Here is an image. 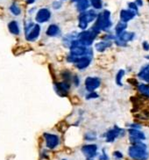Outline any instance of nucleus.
Masks as SVG:
<instances>
[{"label": "nucleus", "mask_w": 149, "mask_h": 160, "mask_svg": "<svg viewBox=\"0 0 149 160\" xmlns=\"http://www.w3.org/2000/svg\"><path fill=\"white\" fill-rule=\"evenodd\" d=\"M139 78L145 81L149 85V64L147 66H144L138 74Z\"/></svg>", "instance_id": "nucleus-17"}, {"label": "nucleus", "mask_w": 149, "mask_h": 160, "mask_svg": "<svg viewBox=\"0 0 149 160\" xmlns=\"http://www.w3.org/2000/svg\"><path fill=\"white\" fill-rule=\"evenodd\" d=\"M112 46V42H109V41H102L100 42H98L96 44V49L98 50V52H103L104 50H106L108 48H110Z\"/></svg>", "instance_id": "nucleus-19"}, {"label": "nucleus", "mask_w": 149, "mask_h": 160, "mask_svg": "<svg viewBox=\"0 0 149 160\" xmlns=\"http://www.w3.org/2000/svg\"><path fill=\"white\" fill-rule=\"evenodd\" d=\"M62 160H67V159H62Z\"/></svg>", "instance_id": "nucleus-38"}, {"label": "nucleus", "mask_w": 149, "mask_h": 160, "mask_svg": "<svg viewBox=\"0 0 149 160\" xmlns=\"http://www.w3.org/2000/svg\"><path fill=\"white\" fill-rule=\"evenodd\" d=\"M10 11L14 15H19L21 13V10H20V8L16 4H12V5L10 6Z\"/></svg>", "instance_id": "nucleus-25"}, {"label": "nucleus", "mask_w": 149, "mask_h": 160, "mask_svg": "<svg viewBox=\"0 0 149 160\" xmlns=\"http://www.w3.org/2000/svg\"><path fill=\"white\" fill-rule=\"evenodd\" d=\"M44 138H45V141H46V145L50 150L55 149L60 143V138L57 135L45 133L44 134Z\"/></svg>", "instance_id": "nucleus-10"}, {"label": "nucleus", "mask_w": 149, "mask_h": 160, "mask_svg": "<svg viewBox=\"0 0 149 160\" xmlns=\"http://www.w3.org/2000/svg\"><path fill=\"white\" fill-rule=\"evenodd\" d=\"M25 33L26 37L29 42L35 41L40 33H41V27L38 24H34L32 21H29L25 25Z\"/></svg>", "instance_id": "nucleus-5"}, {"label": "nucleus", "mask_w": 149, "mask_h": 160, "mask_svg": "<svg viewBox=\"0 0 149 160\" xmlns=\"http://www.w3.org/2000/svg\"><path fill=\"white\" fill-rule=\"evenodd\" d=\"M128 134H129V139H130L132 143L142 142L146 139V136H145L144 133L139 130V129H136V128L128 129Z\"/></svg>", "instance_id": "nucleus-13"}, {"label": "nucleus", "mask_w": 149, "mask_h": 160, "mask_svg": "<svg viewBox=\"0 0 149 160\" xmlns=\"http://www.w3.org/2000/svg\"><path fill=\"white\" fill-rule=\"evenodd\" d=\"M135 4L138 6H142L143 5V1L142 0H135Z\"/></svg>", "instance_id": "nucleus-35"}, {"label": "nucleus", "mask_w": 149, "mask_h": 160, "mask_svg": "<svg viewBox=\"0 0 149 160\" xmlns=\"http://www.w3.org/2000/svg\"><path fill=\"white\" fill-rule=\"evenodd\" d=\"M89 5H90V2L89 0H78L75 3L76 9L79 12H84L85 11H87L89 7Z\"/></svg>", "instance_id": "nucleus-16"}, {"label": "nucleus", "mask_w": 149, "mask_h": 160, "mask_svg": "<svg viewBox=\"0 0 149 160\" xmlns=\"http://www.w3.org/2000/svg\"><path fill=\"white\" fill-rule=\"evenodd\" d=\"M61 2H60V1H55V2H54L53 3V7H54V9H60L61 7Z\"/></svg>", "instance_id": "nucleus-31"}, {"label": "nucleus", "mask_w": 149, "mask_h": 160, "mask_svg": "<svg viewBox=\"0 0 149 160\" xmlns=\"http://www.w3.org/2000/svg\"><path fill=\"white\" fill-rule=\"evenodd\" d=\"M113 158L116 160H121L123 158V154L120 151H116L113 152Z\"/></svg>", "instance_id": "nucleus-28"}, {"label": "nucleus", "mask_w": 149, "mask_h": 160, "mask_svg": "<svg viewBox=\"0 0 149 160\" xmlns=\"http://www.w3.org/2000/svg\"><path fill=\"white\" fill-rule=\"evenodd\" d=\"M125 130L121 128H118V126H114L113 128H111L110 130H108L105 134V141L107 142H112L116 140L117 138L118 137H123L125 136Z\"/></svg>", "instance_id": "nucleus-8"}, {"label": "nucleus", "mask_w": 149, "mask_h": 160, "mask_svg": "<svg viewBox=\"0 0 149 160\" xmlns=\"http://www.w3.org/2000/svg\"><path fill=\"white\" fill-rule=\"evenodd\" d=\"M124 75H125V71H124V70H120V71H118V74H117L116 83H117V85H118V86H122V85H123V83H122V78H123Z\"/></svg>", "instance_id": "nucleus-23"}, {"label": "nucleus", "mask_w": 149, "mask_h": 160, "mask_svg": "<svg viewBox=\"0 0 149 160\" xmlns=\"http://www.w3.org/2000/svg\"><path fill=\"white\" fill-rule=\"evenodd\" d=\"M98 97V94H97V92H89L88 95L86 96V99H97Z\"/></svg>", "instance_id": "nucleus-29"}, {"label": "nucleus", "mask_w": 149, "mask_h": 160, "mask_svg": "<svg viewBox=\"0 0 149 160\" xmlns=\"http://www.w3.org/2000/svg\"><path fill=\"white\" fill-rule=\"evenodd\" d=\"M67 61L71 63H74V66L78 70H84L88 68L89 65L92 61V57L91 56H85L82 57H75L70 55L67 57Z\"/></svg>", "instance_id": "nucleus-6"}, {"label": "nucleus", "mask_w": 149, "mask_h": 160, "mask_svg": "<svg viewBox=\"0 0 149 160\" xmlns=\"http://www.w3.org/2000/svg\"><path fill=\"white\" fill-rule=\"evenodd\" d=\"M8 28H9L10 32L12 33H13L15 35H17V34H19V25L18 23L16 22V21H11L8 25Z\"/></svg>", "instance_id": "nucleus-22"}, {"label": "nucleus", "mask_w": 149, "mask_h": 160, "mask_svg": "<svg viewBox=\"0 0 149 160\" xmlns=\"http://www.w3.org/2000/svg\"><path fill=\"white\" fill-rule=\"evenodd\" d=\"M34 1H35V0H26L27 4H29V5H31V4H33V3H34Z\"/></svg>", "instance_id": "nucleus-36"}, {"label": "nucleus", "mask_w": 149, "mask_h": 160, "mask_svg": "<svg viewBox=\"0 0 149 160\" xmlns=\"http://www.w3.org/2000/svg\"><path fill=\"white\" fill-rule=\"evenodd\" d=\"M90 5H92L94 9L100 10L103 7V2L102 0H89Z\"/></svg>", "instance_id": "nucleus-24"}, {"label": "nucleus", "mask_w": 149, "mask_h": 160, "mask_svg": "<svg viewBox=\"0 0 149 160\" xmlns=\"http://www.w3.org/2000/svg\"><path fill=\"white\" fill-rule=\"evenodd\" d=\"M98 32H96L92 28H90L89 30H83L81 33H78L77 39L84 44V46L89 47L93 43L96 37L98 36Z\"/></svg>", "instance_id": "nucleus-7"}, {"label": "nucleus", "mask_w": 149, "mask_h": 160, "mask_svg": "<svg viewBox=\"0 0 149 160\" xmlns=\"http://www.w3.org/2000/svg\"><path fill=\"white\" fill-rule=\"evenodd\" d=\"M70 88H71L70 83L67 82V81H62L60 83L55 84V89L56 93L61 97H65L69 94Z\"/></svg>", "instance_id": "nucleus-11"}, {"label": "nucleus", "mask_w": 149, "mask_h": 160, "mask_svg": "<svg viewBox=\"0 0 149 160\" xmlns=\"http://www.w3.org/2000/svg\"><path fill=\"white\" fill-rule=\"evenodd\" d=\"M127 28V23L126 22H123V21H120L119 23H118V25L115 28V33H116V35H119L121 34L123 32H125V30Z\"/></svg>", "instance_id": "nucleus-21"}, {"label": "nucleus", "mask_w": 149, "mask_h": 160, "mask_svg": "<svg viewBox=\"0 0 149 160\" xmlns=\"http://www.w3.org/2000/svg\"><path fill=\"white\" fill-rule=\"evenodd\" d=\"M71 1H72V2H74V3H76V2H77L78 0H71Z\"/></svg>", "instance_id": "nucleus-37"}, {"label": "nucleus", "mask_w": 149, "mask_h": 160, "mask_svg": "<svg viewBox=\"0 0 149 160\" xmlns=\"http://www.w3.org/2000/svg\"><path fill=\"white\" fill-rule=\"evenodd\" d=\"M72 82L74 83L75 86H78L80 84V80H79V77L77 75L73 76V78H72Z\"/></svg>", "instance_id": "nucleus-30"}, {"label": "nucleus", "mask_w": 149, "mask_h": 160, "mask_svg": "<svg viewBox=\"0 0 149 160\" xmlns=\"http://www.w3.org/2000/svg\"><path fill=\"white\" fill-rule=\"evenodd\" d=\"M82 152L86 157L87 160L93 159L94 158L98 155V146L96 144H86L83 146Z\"/></svg>", "instance_id": "nucleus-12"}, {"label": "nucleus", "mask_w": 149, "mask_h": 160, "mask_svg": "<svg viewBox=\"0 0 149 160\" xmlns=\"http://www.w3.org/2000/svg\"><path fill=\"white\" fill-rule=\"evenodd\" d=\"M142 47H143V49L146 50V51H149V43L147 42H144L143 44H142Z\"/></svg>", "instance_id": "nucleus-33"}, {"label": "nucleus", "mask_w": 149, "mask_h": 160, "mask_svg": "<svg viewBox=\"0 0 149 160\" xmlns=\"http://www.w3.org/2000/svg\"><path fill=\"white\" fill-rule=\"evenodd\" d=\"M128 155L133 160H147L149 158L147 146L143 142L132 143L128 150Z\"/></svg>", "instance_id": "nucleus-1"}, {"label": "nucleus", "mask_w": 149, "mask_h": 160, "mask_svg": "<svg viewBox=\"0 0 149 160\" xmlns=\"http://www.w3.org/2000/svg\"><path fill=\"white\" fill-rule=\"evenodd\" d=\"M131 128H136V129H139L141 128L140 124H136V123H132V124H131L130 125Z\"/></svg>", "instance_id": "nucleus-34"}, {"label": "nucleus", "mask_w": 149, "mask_h": 160, "mask_svg": "<svg viewBox=\"0 0 149 160\" xmlns=\"http://www.w3.org/2000/svg\"><path fill=\"white\" fill-rule=\"evenodd\" d=\"M70 55L75 57H82L85 56H93V52L91 48L84 46L83 43L76 38L71 42L70 46Z\"/></svg>", "instance_id": "nucleus-3"}, {"label": "nucleus", "mask_w": 149, "mask_h": 160, "mask_svg": "<svg viewBox=\"0 0 149 160\" xmlns=\"http://www.w3.org/2000/svg\"><path fill=\"white\" fill-rule=\"evenodd\" d=\"M50 18H51L50 11L47 8H41L38 11L35 19L38 23H45V22L48 21Z\"/></svg>", "instance_id": "nucleus-14"}, {"label": "nucleus", "mask_w": 149, "mask_h": 160, "mask_svg": "<svg viewBox=\"0 0 149 160\" xmlns=\"http://www.w3.org/2000/svg\"><path fill=\"white\" fill-rule=\"evenodd\" d=\"M84 138L87 140V141H94L97 139V135L95 132H88L85 134L84 136Z\"/></svg>", "instance_id": "nucleus-26"}, {"label": "nucleus", "mask_w": 149, "mask_h": 160, "mask_svg": "<svg viewBox=\"0 0 149 160\" xmlns=\"http://www.w3.org/2000/svg\"><path fill=\"white\" fill-rule=\"evenodd\" d=\"M98 159H99V160H109V158H108L107 154L105 153V151H103V154H102V155L99 156Z\"/></svg>", "instance_id": "nucleus-32"}, {"label": "nucleus", "mask_w": 149, "mask_h": 160, "mask_svg": "<svg viewBox=\"0 0 149 160\" xmlns=\"http://www.w3.org/2000/svg\"><path fill=\"white\" fill-rule=\"evenodd\" d=\"M128 7H129V9L132 10V11H133V12H135L136 13L138 14V12H139V9H138V5H136L135 2H131L128 4Z\"/></svg>", "instance_id": "nucleus-27"}, {"label": "nucleus", "mask_w": 149, "mask_h": 160, "mask_svg": "<svg viewBox=\"0 0 149 160\" xmlns=\"http://www.w3.org/2000/svg\"><path fill=\"white\" fill-rule=\"evenodd\" d=\"M98 15L94 10H87L84 12H81L78 17V27L82 30H86L89 23L96 20Z\"/></svg>", "instance_id": "nucleus-4"}, {"label": "nucleus", "mask_w": 149, "mask_h": 160, "mask_svg": "<svg viewBox=\"0 0 149 160\" xmlns=\"http://www.w3.org/2000/svg\"><path fill=\"white\" fill-rule=\"evenodd\" d=\"M61 33V30H60V28L57 26V25H55V24H52L50 25L48 28H47V30L46 33L47 35L50 36V37H55V36H57L59 35Z\"/></svg>", "instance_id": "nucleus-18"}, {"label": "nucleus", "mask_w": 149, "mask_h": 160, "mask_svg": "<svg viewBox=\"0 0 149 160\" xmlns=\"http://www.w3.org/2000/svg\"><path fill=\"white\" fill-rule=\"evenodd\" d=\"M120 19H121V21L123 22H129L130 20L133 19L134 17H135L137 13H136L135 12H133V11H132L130 9H127V10H122L121 12H120Z\"/></svg>", "instance_id": "nucleus-15"}, {"label": "nucleus", "mask_w": 149, "mask_h": 160, "mask_svg": "<svg viewBox=\"0 0 149 160\" xmlns=\"http://www.w3.org/2000/svg\"><path fill=\"white\" fill-rule=\"evenodd\" d=\"M112 20H111V12L108 10H104L103 12H100L98 15V18L96 19V22L91 28L95 30L98 33L100 31H108L112 27Z\"/></svg>", "instance_id": "nucleus-2"}, {"label": "nucleus", "mask_w": 149, "mask_h": 160, "mask_svg": "<svg viewBox=\"0 0 149 160\" xmlns=\"http://www.w3.org/2000/svg\"><path fill=\"white\" fill-rule=\"evenodd\" d=\"M138 91L140 94H142L147 98H149V85L146 84H138L137 85Z\"/></svg>", "instance_id": "nucleus-20"}, {"label": "nucleus", "mask_w": 149, "mask_h": 160, "mask_svg": "<svg viewBox=\"0 0 149 160\" xmlns=\"http://www.w3.org/2000/svg\"><path fill=\"white\" fill-rule=\"evenodd\" d=\"M101 85V80L97 77H88L84 81L85 88L88 92H95Z\"/></svg>", "instance_id": "nucleus-9"}]
</instances>
